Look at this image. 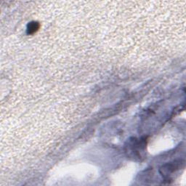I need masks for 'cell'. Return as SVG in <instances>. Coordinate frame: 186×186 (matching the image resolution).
Returning a JSON list of instances; mask_svg holds the SVG:
<instances>
[{
  "mask_svg": "<svg viewBox=\"0 0 186 186\" xmlns=\"http://www.w3.org/2000/svg\"><path fill=\"white\" fill-rule=\"evenodd\" d=\"M40 24L37 22H31L28 25L27 27V34H34L38 31L40 29Z\"/></svg>",
  "mask_w": 186,
  "mask_h": 186,
  "instance_id": "6da1fadb",
  "label": "cell"
}]
</instances>
